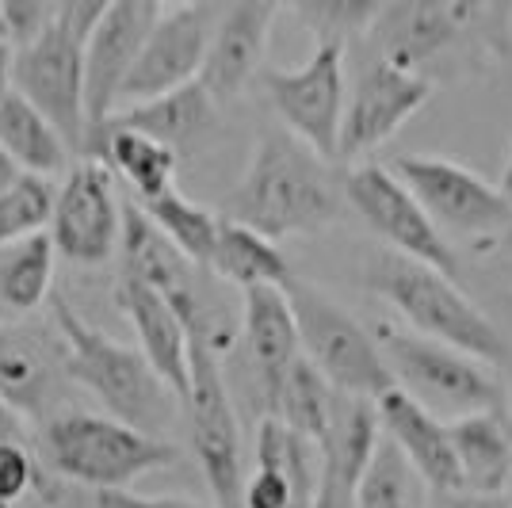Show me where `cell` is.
<instances>
[{
  "label": "cell",
  "instance_id": "cell-32",
  "mask_svg": "<svg viewBox=\"0 0 512 508\" xmlns=\"http://www.w3.org/2000/svg\"><path fill=\"white\" fill-rule=\"evenodd\" d=\"M356 508H425V486L409 470L402 451L379 436L375 455L356 486Z\"/></svg>",
  "mask_w": 512,
  "mask_h": 508
},
{
  "label": "cell",
  "instance_id": "cell-31",
  "mask_svg": "<svg viewBox=\"0 0 512 508\" xmlns=\"http://www.w3.org/2000/svg\"><path fill=\"white\" fill-rule=\"evenodd\" d=\"M54 264H58V253H54L46 233L16 241L12 253L0 264V302L16 314L43 306L50 295V283H54Z\"/></svg>",
  "mask_w": 512,
  "mask_h": 508
},
{
  "label": "cell",
  "instance_id": "cell-4",
  "mask_svg": "<svg viewBox=\"0 0 512 508\" xmlns=\"http://www.w3.org/2000/svg\"><path fill=\"white\" fill-rule=\"evenodd\" d=\"M43 455L65 482L96 489H130L180 459V447L165 436L142 432L100 413H54L43 421Z\"/></svg>",
  "mask_w": 512,
  "mask_h": 508
},
{
  "label": "cell",
  "instance_id": "cell-46",
  "mask_svg": "<svg viewBox=\"0 0 512 508\" xmlns=\"http://www.w3.org/2000/svg\"><path fill=\"white\" fill-rule=\"evenodd\" d=\"M16 165H12V161H8V157H4V149H0V188H4V184H8V180H12V176H16Z\"/></svg>",
  "mask_w": 512,
  "mask_h": 508
},
{
  "label": "cell",
  "instance_id": "cell-34",
  "mask_svg": "<svg viewBox=\"0 0 512 508\" xmlns=\"http://www.w3.org/2000/svg\"><path fill=\"white\" fill-rule=\"evenodd\" d=\"M54 214V188L46 176L35 172H16L0 188V249L16 245L23 237L46 233Z\"/></svg>",
  "mask_w": 512,
  "mask_h": 508
},
{
  "label": "cell",
  "instance_id": "cell-12",
  "mask_svg": "<svg viewBox=\"0 0 512 508\" xmlns=\"http://www.w3.org/2000/svg\"><path fill=\"white\" fill-rule=\"evenodd\" d=\"M123 211L115 199V180L100 157H85L65 172L62 191H54V214L46 237L54 253L77 268H100L119 253Z\"/></svg>",
  "mask_w": 512,
  "mask_h": 508
},
{
  "label": "cell",
  "instance_id": "cell-9",
  "mask_svg": "<svg viewBox=\"0 0 512 508\" xmlns=\"http://www.w3.org/2000/svg\"><path fill=\"white\" fill-rule=\"evenodd\" d=\"M12 88L39 107L73 153H85V39L58 16L12 54Z\"/></svg>",
  "mask_w": 512,
  "mask_h": 508
},
{
  "label": "cell",
  "instance_id": "cell-28",
  "mask_svg": "<svg viewBox=\"0 0 512 508\" xmlns=\"http://www.w3.org/2000/svg\"><path fill=\"white\" fill-rule=\"evenodd\" d=\"M0 149L16 169L35 176H54L69 165V146L62 142V134L16 88L0 100Z\"/></svg>",
  "mask_w": 512,
  "mask_h": 508
},
{
  "label": "cell",
  "instance_id": "cell-15",
  "mask_svg": "<svg viewBox=\"0 0 512 508\" xmlns=\"http://www.w3.org/2000/svg\"><path fill=\"white\" fill-rule=\"evenodd\" d=\"M157 16L161 8L153 0H115L85 35V146L107 123V115L119 107L123 81Z\"/></svg>",
  "mask_w": 512,
  "mask_h": 508
},
{
  "label": "cell",
  "instance_id": "cell-21",
  "mask_svg": "<svg viewBox=\"0 0 512 508\" xmlns=\"http://www.w3.org/2000/svg\"><path fill=\"white\" fill-rule=\"evenodd\" d=\"M375 417H379V432L402 451V459L421 478V486L428 493L432 489H463L455 451H451L448 421H440L432 409H425L417 398H409L402 386L375 398Z\"/></svg>",
  "mask_w": 512,
  "mask_h": 508
},
{
  "label": "cell",
  "instance_id": "cell-47",
  "mask_svg": "<svg viewBox=\"0 0 512 508\" xmlns=\"http://www.w3.org/2000/svg\"><path fill=\"white\" fill-rule=\"evenodd\" d=\"M501 497H505V505L512 508V470H509V482H505V489H501Z\"/></svg>",
  "mask_w": 512,
  "mask_h": 508
},
{
  "label": "cell",
  "instance_id": "cell-16",
  "mask_svg": "<svg viewBox=\"0 0 512 508\" xmlns=\"http://www.w3.org/2000/svg\"><path fill=\"white\" fill-rule=\"evenodd\" d=\"M65 382V344L54 325L0 321V402L20 421H50Z\"/></svg>",
  "mask_w": 512,
  "mask_h": 508
},
{
  "label": "cell",
  "instance_id": "cell-2",
  "mask_svg": "<svg viewBox=\"0 0 512 508\" xmlns=\"http://www.w3.org/2000/svg\"><path fill=\"white\" fill-rule=\"evenodd\" d=\"M50 318L65 344L69 382L96 394L107 417H115V421H127L153 436H161L169 428L180 402L138 348L119 344L107 333H100L96 325H88L62 295L50 298Z\"/></svg>",
  "mask_w": 512,
  "mask_h": 508
},
{
  "label": "cell",
  "instance_id": "cell-38",
  "mask_svg": "<svg viewBox=\"0 0 512 508\" xmlns=\"http://www.w3.org/2000/svg\"><path fill=\"white\" fill-rule=\"evenodd\" d=\"M356 486H360V478H352V474H344L341 466L321 459L318 493H314L310 508H356Z\"/></svg>",
  "mask_w": 512,
  "mask_h": 508
},
{
  "label": "cell",
  "instance_id": "cell-33",
  "mask_svg": "<svg viewBox=\"0 0 512 508\" xmlns=\"http://www.w3.org/2000/svg\"><path fill=\"white\" fill-rule=\"evenodd\" d=\"M295 20L314 35V46H344L363 39L383 0H283Z\"/></svg>",
  "mask_w": 512,
  "mask_h": 508
},
{
  "label": "cell",
  "instance_id": "cell-35",
  "mask_svg": "<svg viewBox=\"0 0 512 508\" xmlns=\"http://www.w3.org/2000/svg\"><path fill=\"white\" fill-rule=\"evenodd\" d=\"M463 43L482 58L505 62L512 54V0H451Z\"/></svg>",
  "mask_w": 512,
  "mask_h": 508
},
{
  "label": "cell",
  "instance_id": "cell-7",
  "mask_svg": "<svg viewBox=\"0 0 512 508\" xmlns=\"http://www.w3.org/2000/svg\"><path fill=\"white\" fill-rule=\"evenodd\" d=\"M180 405L188 417L195 463L207 478L214 508H241V486H245L241 428L211 329H188V390Z\"/></svg>",
  "mask_w": 512,
  "mask_h": 508
},
{
  "label": "cell",
  "instance_id": "cell-11",
  "mask_svg": "<svg viewBox=\"0 0 512 508\" xmlns=\"http://www.w3.org/2000/svg\"><path fill=\"white\" fill-rule=\"evenodd\" d=\"M264 96L287 134L310 146L325 161H337L344 119V46H314L299 69H268Z\"/></svg>",
  "mask_w": 512,
  "mask_h": 508
},
{
  "label": "cell",
  "instance_id": "cell-45",
  "mask_svg": "<svg viewBox=\"0 0 512 508\" xmlns=\"http://www.w3.org/2000/svg\"><path fill=\"white\" fill-rule=\"evenodd\" d=\"M497 188H501V195H505V199L512 203V149H509V161H505V169H501V184H497Z\"/></svg>",
  "mask_w": 512,
  "mask_h": 508
},
{
  "label": "cell",
  "instance_id": "cell-37",
  "mask_svg": "<svg viewBox=\"0 0 512 508\" xmlns=\"http://www.w3.org/2000/svg\"><path fill=\"white\" fill-rule=\"evenodd\" d=\"M0 12L8 23V35L12 43H27L43 31V23L50 20V8L46 0H0Z\"/></svg>",
  "mask_w": 512,
  "mask_h": 508
},
{
  "label": "cell",
  "instance_id": "cell-5",
  "mask_svg": "<svg viewBox=\"0 0 512 508\" xmlns=\"http://www.w3.org/2000/svg\"><path fill=\"white\" fill-rule=\"evenodd\" d=\"M375 337L394 382L436 417L455 421L467 413H509V386L490 363L413 329H379Z\"/></svg>",
  "mask_w": 512,
  "mask_h": 508
},
{
  "label": "cell",
  "instance_id": "cell-18",
  "mask_svg": "<svg viewBox=\"0 0 512 508\" xmlns=\"http://www.w3.org/2000/svg\"><path fill=\"white\" fill-rule=\"evenodd\" d=\"M321 455L306 436L276 417L256 424V466L241 486V508H310L318 493Z\"/></svg>",
  "mask_w": 512,
  "mask_h": 508
},
{
  "label": "cell",
  "instance_id": "cell-40",
  "mask_svg": "<svg viewBox=\"0 0 512 508\" xmlns=\"http://www.w3.org/2000/svg\"><path fill=\"white\" fill-rule=\"evenodd\" d=\"M111 4H115V0H58V12H54V16H58L73 35H81V39H85Z\"/></svg>",
  "mask_w": 512,
  "mask_h": 508
},
{
  "label": "cell",
  "instance_id": "cell-36",
  "mask_svg": "<svg viewBox=\"0 0 512 508\" xmlns=\"http://www.w3.org/2000/svg\"><path fill=\"white\" fill-rule=\"evenodd\" d=\"M27 493H46L35 455L20 440H0V508H16Z\"/></svg>",
  "mask_w": 512,
  "mask_h": 508
},
{
  "label": "cell",
  "instance_id": "cell-29",
  "mask_svg": "<svg viewBox=\"0 0 512 508\" xmlns=\"http://www.w3.org/2000/svg\"><path fill=\"white\" fill-rule=\"evenodd\" d=\"M333 405H337V390L321 379V371L314 363L299 356L287 367V375L279 382L276 398H272L264 417H276L291 432H299V436H306L310 444L318 447L325 440V432H329V421H333Z\"/></svg>",
  "mask_w": 512,
  "mask_h": 508
},
{
  "label": "cell",
  "instance_id": "cell-48",
  "mask_svg": "<svg viewBox=\"0 0 512 508\" xmlns=\"http://www.w3.org/2000/svg\"><path fill=\"white\" fill-rule=\"evenodd\" d=\"M157 8H176V4H192V0H153Z\"/></svg>",
  "mask_w": 512,
  "mask_h": 508
},
{
  "label": "cell",
  "instance_id": "cell-6",
  "mask_svg": "<svg viewBox=\"0 0 512 508\" xmlns=\"http://www.w3.org/2000/svg\"><path fill=\"white\" fill-rule=\"evenodd\" d=\"M283 295L295 314L302 356L318 367L321 379L337 394L375 402L398 386L394 371L386 367L379 337L360 318H352L337 298H329L321 287L302 283V279H291Z\"/></svg>",
  "mask_w": 512,
  "mask_h": 508
},
{
  "label": "cell",
  "instance_id": "cell-13",
  "mask_svg": "<svg viewBox=\"0 0 512 508\" xmlns=\"http://www.w3.org/2000/svg\"><path fill=\"white\" fill-rule=\"evenodd\" d=\"M432 92L436 85L425 73H409L383 58H371L360 69L352 96L344 100L337 157L352 161V157H367L379 146H386L432 100Z\"/></svg>",
  "mask_w": 512,
  "mask_h": 508
},
{
  "label": "cell",
  "instance_id": "cell-39",
  "mask_svg": "<svg viewBox=\"0 0 512 508\" xmlns=\"http://www.w3.org/2000/svg\"><path fill=\"white\" fill-rule=\"evenodd\" d=\"M92 508H211V505L184 501V497H142L134 489H96Z\"/></svg>",
  "mask_w": 512,
  "mask_h": 508
},
{
  "label": "cell",
  "instance_id": "cell-43",
  "mask_svg": "<svg viewBox=\"0 0 512 508\" xmlns=\"http://www.w3.org/2000/svg\"><path fill=\"white\" fill-rule=\"evenodd\" d=\"M12 54H16V46L0 39V100L12 92Z\"/></svg>",
  "mask_w": 512,
  "mask_h": 508
},
{
  "label": "cell",
  "instance_id": "cell-42",
  "mask_svg": "<svg viewBox=\"0 0 512 508\" xmlns=\"http://www.w3.org/2000/svg\"><path fill=\"white\" fill-rule=\"evenodd\" d=\"M0 440H20V444H27V428H23V421L4 402H0Z\"/></svg>",
  "mask_w": 512,
  "mask_h": 508
},
{
  "label": "cell",
  "instance_id": "cell-23",
  "mask_svg": "<svg viewBox=\"0 0 512 508\" xmlns=\"http://www.w3.org/2000/svg\"><path fill=\"white\" fill-rule=\"evenodd\" d=\"M241 337H245V352L253 363V379L260 386V402L268 413L287 367L302 356L295 314H291V302L283 295V287L241 291Z\"/></svg>",
  "mask_w": 512,
  "mask_h": 508
},
{
  "label": "cell",
  "instance_id": "cell-44",
  "mask_svg": "<svg viewBox=\"0 0 512 508\" xmlns=\"http://www.w3.org/2000/svg\"><path fill=\"white\" fill-rule=\"evenodd\" d=\"M486 256H505V260L512 264V222L493 237L490 245H486Z\"/></svg>",
  "mask_w": 512,
  "mask_h": 508
},
{
  "label": "cell",
  "instance_id": "cell-19",
  "mask_svg": "<svg viewBox=\"0 0 512 508\" xmlns=\"http://www.w3.org/2000/svg\"><path fill=\"white\" fill-rule=\"evenodd\" d=\"M279 0H234L222 20H214L207 58L199 69V85L218 100H234L260 73L264 50L272 39Z\"/></svg>",
  "mask_w": 512,
  "mask_h": 508
},
{
  "label": "cell",
  "instance_id": "cell-3",
  "mask_svg": "<svg viewBox=\"0 0 512 508\" xmlns=\"http://www.w3.org/2000/svg\"><path fill=\"white\" fill-rule=\"evenodd\" d=\"M367 291L390 302L413 333L432 340H444L451 348L467 352L474 360L501 367L509 360V340L490 321V314L463 295V287L451 276L428 268L421 260H409L402 253H379L367 264Z\"/></svg>",
  "mask_w": 512,
  "mask_h": 508
},
{
  "label": "cell",
  "instance_id": "cell-20",
  "mask_svg": "<svg viewBox=\"0 0 512 508\" xmlns=\"http://www.w3.org/2000/svg\"><path fill=\"white\" fill-rule=\"evenodd\" d=\"M375 58L421 73L428 62L463 43L451 0H383L379 16L367 27Z\"/></svg>",
  "mask_w": 512,
  "mask_h": 508
},
{
  "label": "cell",
  "instance_id": "cell-49",
  "mask_svg": "<svg viewBox=\"0 0 512 508\" xmlns=\"http://www.w3.org/2000/svg\"><path fill=\"white\" fill-rule=\"evenodd\" d=\"M0 39H8V43H12V35H8V23H4V12H0Z\"/></svg>",
  "mask_w": 512,
  "mask_h": 508
},
{
  "label": "cell",
  "instance_id": "cell-41",
  "mask_svg": "<svg viewBox=\"0 0 512 508\" xmlns=\"http://www.w3.org/2000/svg\"><path fill=\"white\" fill-rule=\"evenodd\" d=\"M425 508H509L501 493H470V489H425Z\"/></svg>",
  "mask_w": 512,
  "mask_h": 508
},
{
  "label": "cell",
  "instance_id": "cell-8",
  "mask_svg": "<svg viewBox=\"0 0 512 508\" xmlns=\"http://www.w3.org/2000/svg\"><path fill=\"white\" fill-rule=\"evenodd\" d=\"M390 169L413 191V199L425 207V214L440 226L444 237L459 233L474 241L478 253H486V245L512 222V203L501 195V188L459 161L402 153Z\"/></svg>",
  "mask_w": 512,
  "mask_h": 508
},
{
  "label": "cell",
  "instance_id": "cell-17",
  "mask_svg": "<svg viewBox=\"0 0 512 508\" xmlns=\"http://www.w3.org/2000/svg\"><path fill=\"white\" fill-rule=\"evenodd\" d=\"M115 256L123 260L119 276H130L138 279V283H146V287H153V291H161L176 306V314L184 318L188 329L214 325L211 314L203 310V298L195 291V264L153 226L138 203L123 207V230H119V253Z\"/></svg>",
  "mask_w": 512,
  "mask_h": 508
},
{
  "label": "cell",
  "instance_id": "cell-1",
  "mask_svg": "<svg viewBox=\"0 0 512 508\" xmlns=\"http://www.w3.org/2000/svg\"><path fill=\"white\" fill-rule=\"evenodd\" d=\"M230 218L264 233L272 241L318 237L337 226L344 207V188L310 146L287 130L260 134L253 161L230 191Z\"/></svg>",
  "mask_w": 512,
  "mask_h": 508
},
{
  "label": "cell",
  "instance_id": "cell-22",
  "mask_svg": "<svg viewBox=\"0 0 512 508\" xmlns=\"http://www.w3.org/2000/svg\"><path fill=\"white\" fill-rule=\"evenodd\" d=\"M115 306L134 325L138 352L150 360V367L180 402L188 390V325L176 314V306L161 291L130 276H119L115 283Z\"/></svg>",
  "mask_w": 512,
  "mask_h": 508
},
{
  "label": "cell",
  "instance_id": "cell-27",
  "mask_svg": "<svg viewBox=\"0 0 512 508\" xmlns=\"http://www.w3.org/2000/svg\"><path fill=\"white\" fill-rule=\"evenodd\" d=\"M207 268L226 283L241 287V291H249V287H287L295 279L291 276V260L279 249V241L241 226L234 218H218V237H214Z\"/></svg>",
  "mask_w": 512,
  "mask_h": 508
},
{
  "label": "cell",
  "instance_id": "cell-14",
  "mask_svg": "<svg viewBox=\"0 0 512 508\" xmlns=\"http://www.w3.org/2000/svg\"><path fill=\"white\" fill-rule=\"evenodd\" d=\"M214 31V4H176L172 12H161L150 27L146 43L130 65L119 107L153 100L161 92L199 81V69L207 58V43Z\"/></svg>",
  "mask_w": 512,
  "mask_h": 508
},
{
  "label": "cell",
  "instance_id": "cell-24",
  "mask_svg": "<svg viewBox=\"0 0 512 508\" xmlns=\"http://www.w3.org/2000/svg\"><path fill=\"white\" fill-rule=\"evenodd\" d=\"M107 123L115 127H127L146 134L161 146L184 149L199 146L207 134L214 130L218 115H214V96L199 81H188V85L172 88V92H161L153 100H138V104H123L107 115Z\"/></svg>",
  "mask_w": 512,
  "mask_h": 508
},
{
  "label": "cell",
  "instance_id": "cell-26",
  "mask_svg": "<svg viewBox=\"0 0 512 508\" xmlns=\"http://www.w3.org/2000/svg\"><path fill=\"white\" fill-rule=\"evenodd\" d=\"M85 157H100L107 169L119 172L127 180L138 199H153L161 191L176 188V165H180V153L161 142H153L146 134L127 127H115L104 123L88 138Z\"/></svg>",
  "mask_w": 512,
  "mask_h": 508
},
{
  "label": "cell",
  "instance_id": "cell-25",
  "mask_svg": "<svg viewBox=\"0 0 512 508\" xmlns=\"http://www.w3.org/2000/svg\"><path fill=\"white\" fill-rule=\"evenodd\" d=\"M459 486L470 493H501L512 470L509 413H467L448 421Z\"/></svg>",
  "mask_w": 512,
  "mask_h": 508
},
{
  "label": "cell",
  "instance_id": "cell-30",
  "mask_svg": "<svg viewBox=\"0 0 512 508\" xmlns=\"http://www.w3.org/2000/svg\"><path fill=\"white\" fill-rule=\"evenodd\" d=\"M138 207L146 211L157 230L169 237L180 253L188 256L192 264H203L211 260L214 237H218V218H214L207 207H199L195 199H188L184 191H161L153 199H138Z\"/></svg>",
  "mask_w": 512,
  "mask_h": 508
},
{
  "label": "cell",
  "instance_id": "cell-10",
  "mask_svg": "<svg viewBox=\"0 0 512 508\" xmlns=\"http://www.w3.org/2000/svg\"><path fill=\"white\" fill-rule=\"evenodd\" d=\"M344 199L367 222V230L383 237L390 253L421 260L451 279L459 276V256L451 249V241L413 199V191L394 176V169L371 165V161L356 165L344 176Z\"/></svg>",
  "mask_w": 512,
  "mask_h": 508
}]
</instances>
